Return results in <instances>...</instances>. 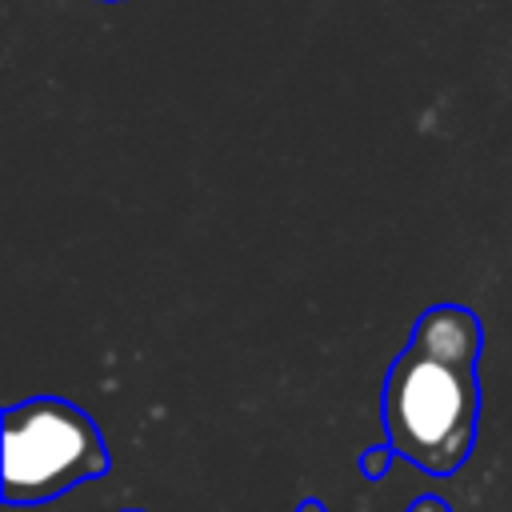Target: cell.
<instances>
[{
    "label": "cell",
    "mask_w": 512,
    "mask_h": 512,
    "mask_svg": "<svg viewBox=\"0 0 512 512\" xmlns=\"http://www.w3.org/2000/svg\"><path fill=\"white\" fill-rule=\"evenodd\" d=\"M380 468H388V448H372V452H364V472L376 476Z\"/></svg>",
    "instance_id": "obj_3"
},
{
    "label": "cell",
    "mask_w": 512,
    "mask_h": 512,
    "mask_svg": "<svg viewBox=\"0 0 512 512\" xmlns=\"http://www.w3.org/2000/svg\"><path fill=\"white\" fill-rule=\"evenodd\" d=\"M300 512H324V508H320V504H304Z\"/></svg>",
    "instance_id": "obj_5"
},
{
    "label": "cell",
    "mask_w": 512,
    "mask_h": 512,
    "mask_svg": "<svg viewBox=\"0 0 512 512\" xmlns=\"http://www.w3.org/2000/svg\"><path fill=\"white\" fill-rule=\"evenodd\" d=\"M100 4H120V0H100Z\"/></svg>",
    "instance_id": "obj_6"
},
{
    "label": "cell",
    "mask_w": 512,
    "mask_h": 512,
    "mask_svg": "<svg viewBox=\"0 0 512 512\" xmlns=\"http://www.w3.org/2000/svg\"><path fill=\"white\" fill-rule=\"evenodd\" d=\"M412 512H444V504H440V500H420Z\"/></svg>",
    "instance_id": "obj_4"
},
{
    "label": "cell",
    "mask_w": 512,
    "mask_h": 512,
    "mask_svg": "<svg viewBox=\"0 0 512 512\" xmlns=\"http://www.w3.org/2000/svg\"><path fill=\"white\" fill-rule=\"evenodd\" d=\"M108 468L100 428L68 400L36 396L4 412L0 480L8 504H44Z\"/></svg>",
    "instance_id": "obj_2"
},
{
    "label": "cell",
    "mask_w": 512,
    "mask_h": 512,
    "mask_svg": "<svg viewBox=\"0 0 512 512\" xmlns=\"http://www.w3.org/2000/svg\"><path fill=\"white\" fill-rule=\"evenodd\" d=\"M484 348L480 316L464 304H432L384 380V428L392 452L424 472H456L472 448Z\"/></svg>",
    "instance_id": "obj_1"
}]
</instances>
